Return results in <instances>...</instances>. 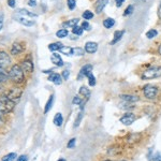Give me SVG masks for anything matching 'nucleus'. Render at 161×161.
Listing matches in <instances>:
<instances>
[{
	"label": "nucleus",
	"instance_id": "1",
	"mask_svg": "<svg viewBox=\"0 0 161 161\" xmlns=\"http://www.w3.org/2000/svg\"><path fill=\"white\" fill-rule=\"evenodd\" d=\"M9 76H10V80H13L14 83H22L23 80H25L24 70L18 65H14L11 67L9 71Z\"/></svg>",
	"mask_w": 161,
	"mask_h": 161
},
{
	"label": "nucleus",
	"instance_id": "2",
	"mask_svg": "<svg viewBox=\"0 0 161 161\" xmlns=\"http://www.w3.org/2000/svg\"><path fill=\"white\" fill-rule=\"evenodd\" d=\"M15 103L12 100H10L8 96H2L0 98V113L1 114H7L14 110Z\"/></svg>",
	"mask_w": 161,
	"mask_h": 161
},
{
	"label": "nucleus",
	"instance_id": "3",
	"mask_svg": "<svg viewBox=\"0 0 161 161\" xmlns=\"http://www.w3.org/2000/svg\"><path fill=\"white\" fill-rule=\"evenodd\" d=\"M161 76V67L160 66H153L148 68L147 70L144 71V73L142 75V77L145 80H153V78H157Z\"/></svg>",
	"mask_w": 161,
	"mask_h": 161
},
{
	"label": "nucleus",
	"instance_id": "4",
	"mask_svg": "<svg viewBox=\"0 0 161 161\" xmlns=\"http://www.w3.org/2000/svg\"><path fill=\"white\" fill-rule=\"evenodd\" d=\"M23 95V90L21 89V88L18 87H13L10 89V91L8 93V98L10 99V100H12L14 103H17L18 101H20L21 97H22Z\"/></svg>",
	"mask_w": 161,
	"mask_h": 161
},
{
	"label": "nucleus",
	"instance_id": "5",
	"mask_svg": "<svg viewBox=\"0 0 161 161\" xmlns=\"http://www.w3.org/2000/svg\"><path fill=\"white\" fill-rule=\"evenodd\" d=\"M143 93H144V96L147 99H154L158 93V88L153 85H146L143 89Z\"/></svg>",
	"mask_w": 161,
	"mask_h": 161
},
{
	"label": "nucleus",
	"instance_id": "6",
	"mask_svg": "<svg viewBox=\"0 0 161 161\" xmlns=\"http://www.w3.org/2000/svg\"><path fill=\"white\" fill-rule=\"evenodd\" d=\"M134 120H135V115L132 114V113H126V114L120 118V122L126 126H130L131 124H133Z\"/></svg>",
	"mask_w": 161,
	"mask_h": 161
},
{
	"label": "nucleus",
	"instance_id": "7",
	"mask_svg": "<svg viewBox=\"0 0 161 161\" xmlns=\"http://www.w3.org/2000/svg\"><path fill=\"white\" fill-rule=\"evenodd\" d=\"M14 18L17 21L18 23H21L22 25H24V26H27V27H31L34 25V22L33 21H30L28 20V18H25L23 15L18 14V13H16V14L14 15Z\"/></svg>",
	"mask_w": 161,
	"mask_h": 161
},
{
	"label": "nucleus",
	"instance_id": "8",
	"mask_svg": "<svg viewBox=\"0 0 161 161\" xmlns=\"http://www.w3.org/2000/svg\"><path fill=\"white\" fill-rule=\"evenodd\" d=\"M10 64H11V57L5 52L1 51L0 52V67L5 68V67L9 66Z\"/></svg>",
	"mask_w": 161,
	"mask_h": 161
},
{
	"label": "nucleus",
	"instance_id": "9",
	"mask_svg": "<svg viewBox=\"0 0 161 161\" xmlns=\"http://www.w3.org/2000/svg\"><path fill=\"white\" fill-rule=\"evenodd\" d=\"M91 72H93V65H85L83 68L80 69L78 78H82V77H84V76H87L88 74H90Z\"/></svg>",
	"mask_w": 161,
	"mask_h": 161
},
{
	"label": "nucleus",
	"instance_id": "10",
	"mask_svg": "<svg viewBox=\"0 0 161 161\" xmlns=\"http://www.w3.org/2000/svg\"><path fill=\"white\" fill-rule=\"evenodd\" d=\"M22 69L25 72H28V73H31L33 71V64H32L31 60H24L22 62Z\"/></svg>",
	"mask_w": 161,
	"mask_h": 161
},
{
	"label": "nucleus",
	"instance_id": "11",
	"mask_svg": "<svg viewBox=\"0 0 161 161\" xmlns=\"http://www.w3.org/2000/svg\"><path fill=\"white\" fill-rule=\"evenodd\" d=\"M98 49V44L96 42H87L85 44V51L89 54L96 53Z\"/></svg>",
	"mask_w": 161,
	"mask_h": 161
},
{
	"label": "nucleus",
	"instance_id": "12",
	"mask_svg": "<svg viewBox=\"0 0 161 161\" xmlns=\"http://www.w3.org/2000/svg\"><path fill=\"white\" fill-rule=\"evenodd\" d=\"M51 60L55 66H58V67L64 66V61H62V59H61L60 55H58V54H56V53H54L51 56Z\"/></svg>",
	"mask_w": 161,
	"mask_h": 161
},
{
	"label": "nucleus",
	"instance_id": "13",
	"mask_svg": "<svg viewBox=\"0 0 161 161\" xmlns=\"http://www.w3.org/2000/svg\"><path fill=\"white\" fill-rule=\"evenodd\" d=\"M109 2H110V0H98L97 5H96V12H97L98 14H100Z\"/></svg>",
	"mask_w": 161,
	"mask_h": 161
},
{
	"label": "nucleus",
	"instance_id": "14",
	"mask_svg": "<svg viewBox=\"0 0 161 161\" xmlns=\"http://www.w3.org/2000/svg\"><path fill=\"white\" fill-rule=\"evenodd\" d=\"M120 99H122V101L129 102V103H134L139 101V97H137V96H131V95H122V96H120Z\"/></svg>",
	"mask_w": 161,
	"mask_h": 161
},
{
	"label": "nucleus",
	"instance_id": "15",
	"mask_svg": "<svg viewBox=\"0 0 161 161\" xmlns=\"http://www.w3.org/2000/svg\"><path fill=\"white\" fill-rule=\"evenodd\" d=\"M24 51V46H23L21 43H14L12 45V49H11V54L12 55H18L22 52Z\"/></svg>",
	"mask_w": 161,
	"mask_h": 161
},
{
	"label": "nucleus",
	"instance_id": "16",
	"mask_svg": "<svg viewBox=\"0 0 161 161\" xmlns=\"http://www.w3.org/2000/svg\"><path fill=\"white\" fill-rule=\"evenodd\" d=\"M49 80L53 82L55 85H60L61 82H62V80H61V76L59 75L58 73H51V74H49Z\"/></svg>",
	"mask_w": 161,
	"mask_h": 161
},
{
	"label": "nucleus",
	"instance_id": "17",
	"mask_svg": "<svg viewBox=\"0 0 161 161\" xmlns=\"http://www.w3.org/2000/svg\"><path fill=\"white\" fill-rule=\"evenodd\" d=\"M10 78L9 76V73H8L7 71L2 68V67H0V83H3V82H7L8 80Z\"/></svg>",
	"mask_w": 161,
	"mask_h": 161
},
{
	"label": "nucleus",
	"instance_id": "18",
	"mask_svg": "<svg viewBox=\"0 0 161 161\" xmlns=\"http://www.w3.org/2000/svg\"><path fill=\"white\" fill-rule=\"evenodd\" d=\"M77 23H78V18H73V20H70V21H68V22L64 23L62 26H64L65 28H69V27L73 28V27H75L76 25H77Z\"/></svg>",
	"mask_w": 161,
	"mask_h": 161
},
{
	"label": "nucleus",
	"instance_id": "19",
	"mask_svg": "<svg viewBox=\"0 0 161 161\" xmlns=\"http://www.w3.org/2000/svg\"><path fill=\"white\" fill-rule=\"evenodd\" d=\"M16 13L23 15V16H24V15H26V16H30V17H37L38 16L37 14H34V13H32V12H29V11L26 10V9H18Z\"/></svg>",
	"mask_w": 161,
	"mask_h": 161
},
{
	"label": "nucleus",
	"instance_id": "20",
	"mask_svg": "<svg viewBox=\"0 0 161 161\" xmlns=\"http://www.w3.org/2000/svg\"><path fill=\"white\" fill-rule=\"evenodd\" d=\"M62 122H64L62 115H61L60 113H57V114L55 115V117H54V124L56 125V126H58V127H60L61 125H62Z\"/></svg>",
	"mask_w": 161,
	"mask_h": 161
},
{
	"label": "nucleus",
	"instance_id": "21",
	"mask_svg": "<svg viewBox=\"0 0 161 161\" xmlns=\"http://www.w3.org/2000/svg\"><path fill=\"white\" fill-rule=\"evenodd\" d=\"M124 33H125L124 30H119V31H115V33H114V39H113V41L111 42V44H115L117 41H119V40L122 38V36H124Z\"/></svg>",
	"mask_w": 161,
	"mask_h": 161
},
{
	"label": "nucleus",
	"instance_id": "22",
	"mask_svg": "<svg viewBox=\"0 0 161 161\" xmlns=\"http://www.w3.org/2000/svg\"><path fill=\"white\" fill-rule=\"evenodd\" d=\"M80 93L82 96H84V98H86V99H88V98L90 97V90H89L87 87H85V86H82V87H80Z\"/></svg>",
	"mask_w": 161,
	"mask_h": 161
},
{
	"label": "nucleus",
	"instance_id": "23",
	"mask_svg": "<svg viewBox=\"0 0 161 161\" xmlns=\"http://www.w3.org/2000/svg\"><path fill=\"white\" fill-rule=\"evenodd\" d=\"M140 139H141V134H139V133L130 134L129 139H128V143H135V142H137Z\"/></svg>",
	"mask_w": 161,
	"mask_h": 161
},
{
	"label": "nucleus",
	"instance_id": "24",
	"mask_svg": "<svg viewBox=\"0 0 161 161\" xmlns=\"http://www.w3.org/2000/svg\"><path fill=\"white\" fill-rule=\"evenodd\" d=\"M17 159V155L15 153H10V154L5 155L2 158V161H15Z\"/></svg>",
	"mask_w": 161,
	"mask_h": 161
},
{
	"label": "nucleus",
	"instance_id": "25",
	"mask_svg": "<svg viewBox=\"0 0 161 161\" xmlns=\"http://www.w3.org/2000/svg\"><path fill=\"white\" fill-rule=\"evenodd\" d=\"M114 25H115V21L113 20V18H106V20L103 21V26H104L105 28H107V29L112 28Z\"/></svg>",
	"mask_w": 161,
	"mask_h": 161
},
{
	"label": "nucleus",
	"instance_id": "26",
	"mask_svg": "<svg viewBox=\"0 0 161 161\" xmlns=\"http://www.w3.org/2000/svg\"><path fill=\"white\" fill-rule=\"evenodd\" d=\"M53 102H54V95H52L51 97H49V101H47L46 105H45V109H44V113H45V114L49 112V110L52 109V105H53Z\"/></svg>",
	"mask_w": 161,
	"mask_h": 161
},
{
	"label": "nucleus",
	"instance_id": "27",
	"mask_svg": "<svg viewBox=\"0 0 161 161\" xmlns=\"http://www.w3.org/2000/svg\"><path fill=\"white\" fill-rule=\"evenodd\" d=\"M71 55H75V56H83L84 55V49L82 47H73L72 49V54Z\"/></svg>",
	"mask_w": 161,
	"mask_h": 161
},
{
	"label": "nucleus",
	"instance_id": "28",
	"mask_svg": "<svg viewBox=\"0 0 161 161\" xmlns=\"http://www.w3.org/2000/svg\"><path fill=\"white\" fill-rule=\"evenodd\" d=\"M62 46H64V45L61 43H52L49 45V49H51V51H59Z\"/></svg>",
	"mask_w": 161,
	"mask_h": 161
},
{
	"label": "nucleus",
	"instance_id": "29",
	"mask_svg": "<svg viewBox=\"0 0 161 161\" xmlns=\"http://www.w3.org/2000/svg\"><path fill=\"white\" fill-rule=\"evenodd\" d=\"M59 51H60V53L64 54V55H68V56H71V54H72V49L68 46H62Z\"/></svg>",
	"mask_w": 161,
	"mask_h": 161
},
{
	"label": "nucleus",
	"instance_id": "30",
	"mask_svg": "<svg viewBox=\"0 0 161 161\" xmlns=\"http://www.w3.org/2000/svg\"><path fill=\"white\" fill-rule=\"evenodd\" d=\"M72 32H73V34H75V36H80V34L83 33V28L76 25L75 27L72 28Z\"/></svg>",
	"mask_w": 161,
	"mask_h": 161
},
{
	"label": "nucleus",
	"instance_id": "31",
	"mask_svg": "<svg viewBox=\"0 0 161 161\" xmlns=\"http://www.w3.org/2000/svg\"><path fill=\"white\" fill-rule=\"evenodd\" d=\"M56 36L58 38H66L68 36V30L67 29H60L56 32Z\"/></svg>",
	"mask_w": 161,
	"mask_h": 161
},
{
	"label": "nucleus",
	"instance_id": "32",
	"mask_svg": "<svg viewBox=\"0 0 161 161\" xmlns=\"http://www.w3.org/2000/svg\"><path fill=\"white\" fill-rule=\"evenodd\" d=\"M83 114H84V110H80V112L78 113V116L75 120V124H74V127H78V125L82 122V118H83Z\"/></svg>",
	"mask_w": 161,
	"mask_h": 161
},
{
	"label": "nucleus",
	"instance_id": "33",
	"mask_svg": "<svg viewBox=\"0 0 161 161\" xmlns=\"http://www.w3.org/2000/svg\"><path fill=\"white\" fill-rule=\"evenodd\" d=\"M158 34V32H157V30H155V29H151V30H149V31H147V33H146V37L148 38V39H153V38H155Z\"/></svg>",
	"mask_w": 161,
	"mask_h": 161
},
{
	"label": "nucleus",
	"instance_id": "34",
	"mask_svg": "<svg viewBox=\"0 0 161 161\" xmlns=\"http://www.w3.org/2000/svg\"><path fill=\"white\" fill-rule=\"evenodd\" d=\"M87 77H88V80H89V85H90V86H95L96 85V77L93 75V73L88 74Z\"/></svg>",
	"mask_w": 161,
	"mask_h": 161
},
{
	"label": "nucleus",
	"instance_id": "35",
	"mask_svg": "<svg viewBox=\"0 0 161 161\" xmlns=\"http://www.w3.org/2000/svg\"><path fill=\"white\" fill-rule=\"evenodd\" d=\"M83 17L85 18V20H91L93 17V12H90V11H85V12L83 13Z\"/></svg>",
	"mask_w": 161,
	"mask_h": 161
},
{
	"label": "nucleus",
	"instance_id": "36",
	"mask_svg": "<svg viewBox=\"0 0 161 161\" xmlns=\"http://www.w3.org/2000/svg\"><path fill=\"white\" fill-rule=\"evenodd\" d=\"M132 12H133V5H128V8L126 9V10H125L124 15H125V16H127V15L132 14Z\"/></svg>",
	"mask_w": 161,
	"mask_h": 161
},
{
	"label": "nucleus",
	"instance_id": "37",
	"mask_svg": "<svg viewBox=\"0 0 161 161\" xmlns=\"http://www.w3.org/2000/svg\"><path fill=\"white\" fill-rule=\"evenodd\" d=\"M67 3H68V7L70 10H73L74 8H75L76 5V2H75V0H68L67 1Z\"/></svg>",
	"mask_w": 161,
	"mask_h": 161
},
{
	"label": "nucleus",
	"instance_id": "38",
	"mask_svg": "<svg viewBox=\"0 0 161 161\" xmlns=\"http://www.w3.org/2000/svg\"><path fill=\"white\" fill-rule=\"evenodd\" d=\"M72 102H73V104H80V105L82 103H83V100H82V98H80L78 96H75Z\"/></svg>",
	"mask_w": 161,
	"mask_h": 161
},
{
	"label": "nucleus",
	"instance_id": "39",
	"mask_svg": "<svg viewBox=\"0 0 161 161\" xmlns=\"http://www.w3.org/2000/svg\"><path fill=\"white\" fill-rule=\"evenodd\" d=\"M75 141H76L75 139H71L70 141H69L67 147H68V148H73V147L75 146Z\"/></svg>",
	"mask_w": 161,
	"mask_h": 161
},
{
	"label": "nucleus",
	"instance_id": "40",
	"mask_svg": "<svg viewBox=\"0 0 161 161\" xmlns=\"http://www.w3.org/2000/svg\"><path fill=\"white\" fill-rule=\"evenodd\" d=\"M69 76H70V72H69L68 70H65L64 72H62V78H64L65 80H67L69 78Z\"/></svg>",
	"mask_w": 161,
	"mask_h": 161
},
{
	"label": "nucleus",
	"instance_id": "41",
	"mask_svg": "<svg viewBox=\"0 0 161 161\" xmlns=\"http://www.w3.org/2000/svg\"><path fill=\"white\" fill-rule=\"evenodd\" d=\"M153 160L154 161H161V151H159V153H157V154L155 155V157L153 158Z\"/></svg>",
	"mask_w": 161,
	"mask_h": 161
},
{
	"label": "nucleus",
	"instance_id": "42",
	"mask_svg": "<svg viewBox=\"0 0 161 161\" xmlns=\"http://www.w3.org/2000/svg\"><path fill=\"white\" fill-rule=\"evenodd\" d=\"M8 5L10 8H15L16 5V1L15 0H8Z\"/></svg>",
	"mask_w": 161,
	"mask_h": 161
},
{
	"label": "nucleus",
	"instance_id": "43",
	"mask_svg": "<svg viewBox=\"0 0 161 161\" xmlns=\"http://www.w3.org/2000/svg\"><path fill=\"white\" fill-rule=\"evenodd\" d=\"M27 160H28V157L26 155H22V156H20L16 159V161H27Z\"/></svg>",
	"mask_w": 161,
	"mask_h": 161
},
{
	"label": "nucleus",
	"instance_id": "44",
	"mask_svg": "<svg viewBox=\"0 0 161 161\" xmlns=\"http://www.w3.org/2000/svg\"><path fill=\"white\" fill-rule=\"evenodd\" d=\"M82 28H83V29H86V30H89L90 29V26H89V24H88L87 22H84L83 24H82Z\"/></svg>",
	"mask_w": 161,
	"mask_h": 161
},
{
	"label": "nucleus",
	"instance_id": "45",
	"mask_svg": "<svg viewBox=\"0 0 161 161\" xmlns=\"http://www.w3.org/2000/svg\"><path fill=\"white\" fill-rule=\"evenodd\" d=\"M2 27H3V14L0 13V30L2 29Z\"/></svg>",
	"mask_w": 161,
	"mask_h": 161
},
{
	"label": "nucleus",
	"instance_id": "46",
	"mask_svg": "<svg viewBox=\"0 0 161 161\" xmlns=\"http://www.w3.org/2000/svg\"><path fill=\"white\" fill-rule=\"evenodd\" d=\"M28 5H29L30 7H36V5H37V1H36V0H29V1H28Z\"/></svg>",
	"mask_w": 161,
	"mask_h": 161
},
{
	"label": "nucleus",
	"instance_id": "47",
	"mask_svg": "<svg viewBox=\"0 0 161 161\" xmlns=\"http://www.w3.org/2000/svg\"><path fill=\"white\" fill-rule=\"evenodd\" d=\"M115 1H116V5L117 7H122V5L124 3L125 0H115Z\"/></svg>",
	"mask_w": 161,
	"mask_h": 161
},
{
	"label": "nucleus",
	"instance_id": "48",
	"mask_svg": "<svg viewBox=\"0 0 161 161\" xmlns=\"http://www.w3.org/2000/svg\"><path fill=\"white\" fill-rule=\"evenodd\" d=\"M158 15H159V17L161 18V2H160V5H159V8H158Z\"/></svg>",
	"mask_w": 161,
	"mask_h": 161
},
{
	"label": "nucleus",
	"instance_id": "49",
	"mask_svg": "<svg viewBox=\"0 0 161 161\" xmlns=\"http://www.w3.org/2000/svg\"><path fill=\"white\" fill-rule=\"evenodd\" d=\"M158 52H159V54H160V55H161V45H160V46H159V49H158Z\"/></svg>",
	"mask_w": 161,
	"mask_h": 161
},
{
	"label": "nucleus",
	"instance_id": "50",
	"mask_svg": "<svg viewBox=\"0 0 161 161\" xmlns=\"http://www.w3.org/2000/svg\"><path fill=\"white\" fill-rule=\"evenodd\" d=\"M58 161H66V160H65V159H59Z\"/></svg>",
	"mask_w": 161,
	"mask_h": 161
},
{
	"label": "nucleus",
	"instance_id": "51",
	"mask_svg": "<svg viewBox=\"0 0 161 161\" xmlns=\"http://www.w3.org/2000/svg\"><path fill=\"white\" fill-rule=\"evenodd\" d=\"M1 115H2V114H1V113H0V118H1Z\"/></svg>",
	"mask_w": 161,
	"mask_h": 161
},
{
	"label": "nucleus",
	"instance_id": "52",
	"mask_svg": "<svg viewBox=\"0 0 161 161\" xmlns=\"http://www.w3.org/2000/svg\"><path fill=\"white\" fill-rule=\"evenodd\" d=\"M105 161H113V160H105Z\"/></svg>",
	"mask_w": 161,
	"mask_h": 161
},
{
	"label": "nucleus",
	"instance_id": "53",
	"mask_svg": "<svg viewBox=\"0 0 161 161\" xmlns=\"http://www.w3.org/2000/svg\"><path fill=\"white\" fill-rule=\"evenodd\" d=\"M122 161H125V160H122Z\"/></svg>",
	"mask_w": 161,
	"mask_h": 161
}]
</instances>
